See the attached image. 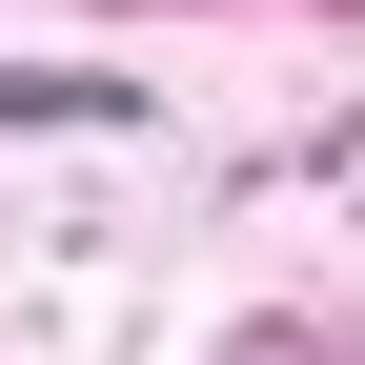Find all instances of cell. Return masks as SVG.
<instances>
[{
    "mask_svg": "<svg viewBox=\"0 0 365 365\" xmlns=\"http://www.w3.org/2000/svg\"><path fill=\"white\" fill-rule=\"evenodd\" d=\"M21 122H143V102H122V81H41V61H0V143H21Z\"/></svg>",
    "mask_w": 365,
    "mask_h": 365,
    "instance_id": "1",
    "label": "cell"
}]
</instances>
